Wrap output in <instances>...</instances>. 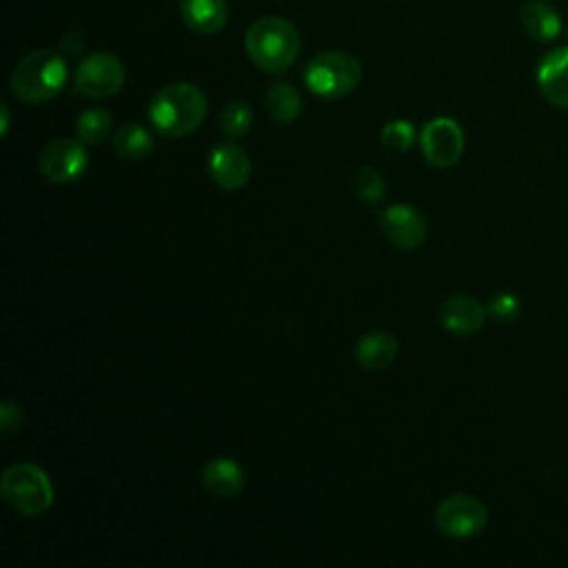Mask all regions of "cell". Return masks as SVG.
Instances as JSON below:
<instances>
[{
  "label": "cell",
  "mask_w": 568,
  "mask_h": 568,
  "mask_svg": "<svg viewBox=\"0 0 568 568\" xmlns=\"http://www.w3.org/2000/svg\"><path fill=\"white\" fill-rule=\"evenodd\" d=\"M206 118V98L191 82H171L149 102V122L164 138H182Z\"/></svg>",
  "instance_id": "6da1fadb"
},
{
  "label": "cell",
  "mask_w": 568,
  "mask_h": 568,
  "mask_svg": "<svg viewBox=\"0 0 568 568\" xmlns=\"http://www.w3.org/2000/svg\"><path fill=\"white\" fill-rule=\"evenodd\" d=\"M297 29L277 16L255 20L244 33V49L251 62L268 73H284L300 55Z\"/></svg>",
  "instance_id": "7a4b0ae2"
},
{
  "label": "cell",
  "mask_w": 568,
  "mask_h": 568,
  "mask_svg": "<svg viewBox=\"0 0 568 568\" xmlns=\"http://www.w3.org/2000/svg\"><path fill=\"white\" fill-rule=\"evenodd\" d=\"M67 62L51 49L27 53L11 73V93L27 104H42L55 98L67 84Z\"/></svg>",
  "instance_id": "3957f363"
},
{
  "label": "cell",
  "mask_w": 568,
  "mask_h": 568,
  "mask_svg": "<svg viewBox=\"0 0 568 568\" xmlns=\"http://www.w3.org/2000/svg\"><path fill=\"white\" fill-rule=\"evenodd\" d=\"M2 499L24 517H40L53 504V486L47 473L29 462L13 464L0 479Z\"/></svg>",
  "instance_id": "277c9868"
},
{
  "label": "cell",
  "mask_w": 568,
  "mask_h": 568,
  "mask_svg": "<svg viewBox=\"0 0 568 568\" xmlns=\"http://www.w3.org/2000/svg\"><path fill=\"white\" fill-rule=\"evenodd\" d=\"M362 64L346 51H324L311 58L304 67V84L313 95L335 100L357 89Z\"/></svg>",
  "instance_id": "5b68a950"
},
{
  "label": "cell",
  "mask_w": 568,
  "mask_h": 568,
  "mask_svg": "<svg viewBox=\"0 0 568 568\" xmlns=\"http://www.w3.org/2000/svg\"><path fill=\"white\" fill-rule=\"evenodd\" d=\"M435 524L446 537L468 539L486 528L488 508L473 495H450L439 501L435 510Z\"/></svg>",
  "instance_id": "8992f818"
},
{
  "label": "cell",
  "mask_w": 568,
  "mask_h": 568,
  "mask_svg": "<svg viewBox=\"0 0 568 568\" xmlns=\"http://www.w3.org/2000/svg\"><path fill=\"white\" fill-rule=\"evenodd\" d=\"M126 80L124 64L113 53H91L75 69V89L93 100L115 95Z\"/></svg>",
  "instance_id": "52a82bcc"
},
{
  "label": "cell",
  "mask_w": 568,
  "mask_h": 568,
  "mask_svg": "<svg viewBox=\"0 0 568 568\" xmlns=\"http://www.w3.org/2000/svg\"><path fill=\"white\" fill-rule=\"evenodd\" d=\"M82 140L58 138L49 142L38 160L40 173L53 184L75 182L89 166V153Z\"/></svg>",
  "instance_id": "ba28073f"
},
{
  "label": "cell",
  "mask_w": 568,
  "mask_h": 568,
  "mask_svg": "<svg viewBox=\"0 0 568 568\" xmlns=\"http://www.w3.org/2000/svg\"><path fill=\"white\" fill-rule=\"evenodd\" d=\"M419 146L428 164L448 169L457 164L464 153V131L453 118H433L419 133Z\"/></svg>",
  "instance_id": "9c48e42d"
},
{
  "label": "cell",
  "mask_w": 568,
  "mask_h": 568,
  "mask_svg": "<svg viewBox=\"0 0 568 568\" xmlns=\"http://www.w3.org/2000/svg\"><path fill=\"white\" fill-rule=\"evenodd\" d=\"M379 226L384 237L402 251L419 248L428 235V226L422 213L404 202L384 209L379 215Z\"/></svg>",
  "instance_id": "30bf717a"
},
{
  "label": "cell",
  "mask_w": 568,
  "mask_h": 568,
  "mask_svg": "<svg viewBox=\"0 0 568 568\" xmlns=\"http://www.w3.org/2000/svg\"><path fill=\"white\" fill-rule=\"evenodd\" d=\"M209 173L220 189H242L251 178V158L242 146L220 142L209 153Z\"/></svg>",
  "instance_id": "8fae6325"
},
{
  "label": "cell",
  "mask_w": 568,
  "mask_h": 568,
  "mask_svg": "<svg viewBox=\"0 0 568 568\" xmlns=\"http://www.w3.org/2000/svg\"><path fill=\"white\" fill-rule=\"evenodd\" d=\"M537 84L550 104L568 109V47H557L539 60Z\"/></svg>",
  "instance_id": "7c38bea8"
},
{
  "label": "cell",
  "mask_w": 568,
  "mask_h": 568,
  "mask_svg": "<svg viewBox=\"0 0 568 568\" xmlns=\"http://www.w3.org/2000/svg\"><path fill=\"white\" fill-rule=\"evenodd\" d=\"M486 308L473 295H450L442 308V326L453 335H475L486 324Z\"/></svg>",
  "instance_id": "4fadbf2b"
},
{
  "label": "cell",
  "mask_w": 568,
  "mask_h": 568,
  "mask_svg": "<svg viewBox=\"0 0 568 568\" xmlns=\"http://www.w3.org/2000/svg\"><path fill=\"white\" fill-rule=\"evenodd\" d=\"M180 16L184 24L200 36L220 33L229 22L224 0H180Z\"/></svg>",
  "instance_id": "5bb4252c"
},
{
  "label": "cell",
  "mask_w": 568,
  "mask_h": 568,
  "mask_svg": "<svg viewBox=\"0 0 568 568\" xmlns=\"http://www.w3.org/2000/svg\"><path fill=\"white\" fill-rule=\"evenodd\" d=\"M202 484L211 495L231 499L242 493V488L246 484V475H244V468L235 459L217 457V459L206 462V466L202 468Z\"/></svg>",
  "instance_id": "9a60e30c"
},
{
  "label": "cell",
  "mask_w": 568,
  "mask_h": 568,
  "mask_svg": "<svg viewBox=\"0 0 568 568\" xmlns=\"http://www.w3.org/2000/svg\"><path fill=\"white\" fill-rule=\"evenodd\" d=\"M399 344L397 339L386 331H371L359 337L355 346V359L364 371H384L388 368L397 357Z\"/></svg>",
  "instance_id": "2e32d148"
},
{
  "label": "cell",
  "mask_w": 568,
  "mask_h": 568,
  "mask_svg": "<svg viewBox=\"0 0 568 568\" xmlns=\"http://www.w3.org/2000/svg\"><path fill=\"white\" fill-rule=\"evenodd\" d=\"M519 20L524 31L539 42H552L561 33L559 13L548 2H541V0L526 2L521 7Z\"/></svg>",
  "instance_id": "e0dca14e"
},
{
  "label": "cell",
  "mask_w": 568,
  "mask_h": 568,
  "mask_svg": "<svg viewBox=\"0 0 568 568\" xmlns=\"http://www.w3.org/2000/svg\"><path fill=\"white\" fill-rule=\"evenodd\" d=\"M113 149L122 160L138 162L153 153L155 140L142 124L126 122L113 133Z\"/></svg>",
  "instance_id": "ac0fdd59"
},
{
  "label": "cell",
  "mask_w": 568,
  "mask_h": 568,
  "mask_svg": "<svg viewBox=\"0 0 568 568\" xmlns=\"http://www.w3.org/2000/svg\"><path fill=\"white\" fill-rule=\"evenodd\" d=\"M264 104H266L268 115L277 124H291L302 113V98H300L297 89L288 82H273L266 91Z\"/></svg>",
  "instance_id": "d6986e66"
},
{
  "label": "cell",
  "mask_w": 568,
  "mask_h": 568,
  "mask_svg": "<svg viewBox=\"0 0 568 568\" xmlns=\"http://www.w3.org/2000/svg\"><path fill=\"white\" fill-rule=\"evenodd\" d=\"M111 131V113L104 109H87L75 120V135L84 144H100Z\"/></svg>",
  "instance_id": "ffe728a7"
},
{
  "label": "cell",
  "mask_w": 568,
  "mask_h": 568,
  "mask_svg": "<svg viewBox=\"0 0 568 568\" xmlns=\"http://www.w3.org/2000/svg\"><path fill=\"white\" fill-rule=\"evenodd\" d=\"M253 126V111L244 100H231L220 113V129L229 138H242Z\"/></svg>",
  "instance_id": "44dd1931"
},
{
  "label": "cell",
  "mask_w": 568,
  "mask_h": 568,
  "mask_svg": "<svg viewBox=\"0 0 568 568\" xmlns=\"http://www.w3.org/2000/svg\"><path fill=\"white\" fill-rule=\"evenodd\" d=\"M353 193L366 204H377L386 195V182L377 169L359 166L353 173Z\"/></svg>",
  "instance_id": "7402d4cb"
},
{
  "label": "cell",
  "mask_w": 568,
  "mask_h": 568,
  "mask_svg": "<svg viewBox=\"0 0 568 568\" xmlns=\"http://www.w3.org/2000/svg\"><path fill=\"white\" fill-rule=\"evenodd\" d=\"M382 142L390 151H408L415 144V126L408 120L386 122L382 129Z\"/></svg>",
  "instance_id": "603a6c76"
},
{
  "label": "cell",
  "mask_w": 568,
  "mask_h": 568,
  "mask_svg": "<svg viewBox=\"0 0 568 568\" xmlns=\"http://www.w3.org/2000/svg\"><path fill=\"white\" fill-rule=\"evenodd\" d=\"M486 311L497 322H513L519 315V300L513 293H497L490 297Z\"/></svg>",
  "instance_id": "cb8c5ba5"
},
{
  "label": "cell",
  "mask_w": 568,
  "mask_h": 568,
  "mask_svg": "<svg viewBox=\"0 0 568 568\" xmlns=\"http://www.w3.org/2000/svg\"><path fill=\"white\" fill-rule=\"evenodd\" d=\"M22 426V408L18 402L7 399L0 404V430L2 435H13Z\"/></svg>",
  "instance_id": "d4e9b609"
},
{
  "label": "cell",
  "mask_w": 568,
  "mask_h": 568,
  "mask_svg": "<svg viewBox=\"0 0 568 568\" xmlns=\"http://www.w3.org/2000/svg\"><path fill=\"white\" fill-rule=\"evenodd\" d=\"M0 115H2V122H0V135H7V129H9V106L2 102L0 104Z\"/></svg>",
  "instance_id": "484cf974"
},
{
  "label": "cell",
  "mask_w": 568,
  "mask_h": 568,
  "mask_svg": "<svg viewBox=\"0 0 568 568\" xmlns=\"http://www.w3.org/2000/svg\"><path fill=\"white\" fill-rule=\"evenodd\" d=\"M566 38H568V29H566Z\"/></svg>",
  "instance_id": "4316f807"
}]
</instances>
